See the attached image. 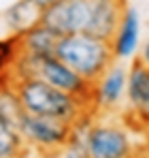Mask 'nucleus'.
<instances>
[{
	"mask_svg": "<svg viewBox=\"0 0 149 158\" xmlns=\"http://www.w3.org/2000/svg\"><path fill=\"white\" fill-rule=\"evenodd\" d=\"M55 158H66V156H62V154H60V156H55Z\"/></svg>",
	"mask_w": 149,
	"mask_h": 158,
	"instance_id": "6ab92c4d",
	"label": "nucleus"
},
{
	"mask_svg": "<svg viewBox=\"0 0 149 158\" xmlns=\"http://www.w3.org/2000/svg\"><path fill=\"white\" fill-rule=\"evenodd\" d=\"M85 145L87 158H132L130 135L115 124H90Z\"/></svg>",
	"mask_w": 149,
	"mask_h": 158,
	"instance_id": "423d86ee",
	"label": "nucleus"
},
{
	"mask_svg": "<svg viewBox=\"0 0 149 158\" xmlns=\"http://www.w3.org/2000/svg\"><path fill=\"white\" fill-rule=\"evenodd\" d=\"M60 39L53 30H49L47 26L38 24L36 28L28 30L26 34L19 36V49L26 56H34V58H51L58 52Z\"/></svg>",
	"mask_w": 149,
	"mask_h": 158,
	"instance_id": "f8f14e48",
	"label": "nucleus"
},
{
	"mask_svg": "<svg viewBox=\"0 0 149 158\" xmlns=\"http://www.w3.org/2000/svg\"><path fill=\"white\" fill-rule=\"evenodd\" d=\"M143 158H149V156H143Z\"/></svg>",
	"mask_w": 149,
	"mask_h": 158,
	"instance_id": "aec40b11",
	"label": "nucleus"
},
{
	"mask_svg": "<svg viewBox=\"0 0 149 158\" xmlns=\"http://www.w3.org/2000/svg\"><path fill=\"white\" fill-rule=\"evenodd\" d=\"M141 45V15L136 9L126 6L124 17L119 22V28L115 36L111 39V47L115 60H130L134 58Z\"/></svg>",
	"mask_w": 149,
	"mask_h": 158,
	"instance_id": "9d476101",
	"label": "nucleus"
},
{
	"mask_svg": "<svg viewBox=\"0 0 149 158\" xmlns=\"http://www.w3.org/2000/svg\"><path fill=\"white\" fill-rule=\"evenodd\" d=\"M4 22L13 36H22L43 22V9H38L32 0H17L4 9Z\"/></svg>",
	"mask_w": 149,
	"mask_h": 158,
	"instance_id": "9b49d317",
	"label": "nucleus"
},
{
	"mask_svg": "<svg viewBox=\"0 0 149 158\" xmlns=\"http://www.w3.org/2000/svg\"><path fill=\"white\" fill-rule=\"evenodd\" d=\"M34 77L43 79L45 83L53 85L55 90L73 96V98L85 103V105L94 107V83H90L81 75H77L70 66H66L55 56H51V58H36V62H34Z\"/></svg>",
	"mask_w": 149,
	"mask_h": 158,
	"instance_id": "20e7f679",
	"label": "nucleus"
},
{
	"mask_svg": "<svg viewBox=\"0 0 149 158\" xmlns=\"http://www.w3.org/2000/svg\"><path fill=\"white\" fill-rule=\"evenodd\" d=\"M141 62L145 66H149V39H147V43H145V47H143V52H141Z\"/></svg>",
	"mask_w": 149,
	"mask_h": 158,
	"instance_id": "f3484780",
	"label": "nucleus"
},
{
	"mask_svg": "<svg viewBox=\"0 0 149 158\" xmlns=\"http://www.w3.org/2000/svg\"><path fill=\"white\" fill-rule=\"evenodd\" d=\"M126 101L136 120L149 122V66H145L141 60L128 69Z\"/></svg>",
	"mask_w": 149,
	"mask_h": 158,
	"instance_id": "6e6552de",
	"label": "nucleus"
},
{
	"mask_svg": "<svg viewBox=\"0 0 149 158\" xmlns=\"http://www.w3.org/2000/svg\"><path fill=\"white\" fill-rule=\"evenodd\" d=\"M11 88L17 92L19 103H22L26 113L62 120V122L73 124V126L81 124L83 120H90V109H94V107L55 90L53 85L45 83L38 77L17 79L11 83Z\"/></svg>",
	"mask_w": 149,
	"mask_h": 158,
	"instance_id": "f257e3e1",
	"label": "nucleus"
},
{
	"mask_svg": "<svg viewBox=\"0 0 149 158\" xmlns=\"http://www.w3.org/2000/svg\"><path fill=\"white\" fill-rule=\"evenodd\" d=\"M126 88H128V69H124L122 64H113L94 83V107L113 109L126 96Z\"/></svg>",
	"mask_w": 149,
	"mask_h": 158,
	"instance_id": "1a4fd4ad",
	"label": "nucleus"
},
{
	"mask_svg": "<svg viewBox=\"0 0 149 158\" xmlns=\"http://www.w3.org/2000/svg\"><path fill=\"white\" fill-rule=\"evenodd\" d=\"M11 85V77L9 75H0V92L4 90V88H9Z\"/></svg>",
	"mask_w": 149,
	"mask_h": 158,
	"instance_id": "a211bd4d",
	"label": "nucleus"
},
{
	"mask_svg": "<svg viewBox=\"0 0 149 158\" xmlns=\"http://www.w3.org/2000/svg\"><path fill=\"white\" fill-rule=\"evenodd\" d=\"M32 2H34V4H36L38 9H43V11H45V9H49V6H53V4L62 2V0H32Z\"/></svg>",
	"mask_w": 149,
	"mask_h": 158,
	"instance_id": "dca6fc26",
	"label": "nucleus"
},
{
	"mask_svg": "<svg viewBox=\"0 0 149 158\" xmlns=\"http://www.w3.org/2000/svg\"><path fill=\"white\" fill-rule=\"evenodd\" d=\"M22 113H24V107L19 103L17 92H15L11 85L4 88V90L0 92V118H4V120L17 124V120H19Z\"/></svg>",
	"mask_w": 149,
	"mask_h": 158,
	"instance_id": "4468645a",
	"label": "nucleus"
},
{
	"mask_svg": "<svg viewBox=\"0 0 149 158\" xmlns=\"http://www.w3.org/2000/svg\"><path fill=\"white\" fill-rule=\"evenodd\" d=\"M19 36H6L0 39V75H9V71L13 69V64L19 58Z\"/></svg>",
	"mask_w": 149,
	"mask_h": 158,
	"instance_id": "2eb2a0df",
	"label": "nucleus"
},
{
	"mask_svg": "<svg viewBox=\"0 0 149 158\" xmlns=\"http://www.w3.org/2000/svg\"><path fill=\"white\" fill-rule=\"evenodd\" d=\"M124 0H92V19L87 34L111 43L124 17Z\"/></svg>",
	"mask_w": 149,
	"mask_h": 158,
	"instance_id": "0eeeda50",
	"label": "nucleus"
},
{
	"mask_svg": "<svg viewBox=\"0 0 149 158\" xmlns=\"http://www.w3.org/2000/svg\"><path fill=\"white\" fill-rule=\"evenodd\" d=\"M55 58H60L66 66H70L77 75H81L90 83H96L115 64L111 43L90 34H73L60 39Z\"/></svg>",
	"mask_w": 149,
	"mask_h": 158,
	"instance_id": "f03ea898",
	"label": "nucleus"
},
{
	"mask_svg": "<svg viewBox=\"0 0 149 158\" xmlns=\"http://www.w3.org/2000/svg\"><path fill=\"white\" fill-rule=\"evenodd\" d=\"M92 19V0H62L43 11V26L53 30L58 36L87 34Z\"/></svg>",
	"mask_w": 149,
	"mask_h": 158,
	"instance_id": "39448f33",
	"label": "nucleus"
},
{
	"mask_svg": "<svg viewBox=\"0 0 149 158\" xmlns=\"http://www.w3.org/2000/svg\"><path fill=\"white\" fill-rule=\"evenodd\" d=\"M28 150L17 124L0 118V158H24Z\"/></svg>",
	"mask_w": 149,
	"mask_h": 158,
	"instance_id": "ddd939ff",
	"label": "nucleus"
},
{
	"mask_svg": "<svg viewBox=\"0 0 149 158\" xmlns=\"http://www.w3.org/2000/svg\"><path fill=\"white\" fill-rule=\"evenodd\" d=\"M17 128H19L30 150H36L38 154L51 158L60 156L66 150L74 131L73 124H66L62 120L32 115V113H26V111L17 120Z\"/></svg>",
	"mask_w": 149,
	"mask_h": 158,
	"instance_id": "7ed1b4c3",
	"label": "nucleus"
}]
</instances>
